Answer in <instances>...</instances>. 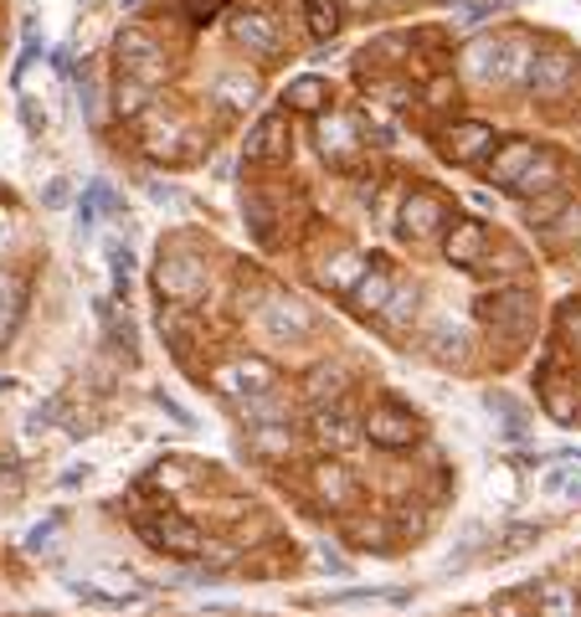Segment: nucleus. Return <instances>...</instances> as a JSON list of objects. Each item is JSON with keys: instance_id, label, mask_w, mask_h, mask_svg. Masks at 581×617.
<instances>
[{"instance_id": "obj_32", "label": "nucleus", "mask_w": 581, "mask_h": 617, "mask_svg": "<svg viewBox=\"0 0 581 617\" xmlns=\"http://www.w3.org/2000/svg\"><path fill=\"white\" fill-rule=\"evenodd\" d=\"M432 355H438V361H464L468 335L464 329H438V335H432Z\"/></svg>"}, {"instance_id": "obj_7", "label": "nucleus", "mask_w": 581, "mask_h": 617, "mask_svg": "<svg viewBox=\"0 0 581 617\" xmlns=\"http://www.w3.org/2000/svg\"><path fill=\"white\" fill-rule=\"evenodd\" d=\"M489 144H494V129H489L484 118H464V124H453L443 135V154L453 165H479Z\"/></svg>"}, {"instance_id": "obj_38", "label": "nucleus", "mask_w": 581, "mask_h": 617, "mask_svg": "<svg viewBox=\"0 0 581 617\" xmlns=\"http://www.w3.org/2000/svg\"><path fill=\"white\" fill-rule=\"evenodd\" d=\"M109 263H114V284H118V293H129V278H135V257H129V248H114L109 252Z\"/></svg>"}, {"instance_id": "obj_21", "label": "nucleus", "mask_w": 581, "mask_h": 617, "mask_svg": "<svg viewBox=\"0 0 581 617\" xmlns=\"http://www.w3.org/2000/svg\"><path fill=\"white\" fill-rule=\"evenodd\" d=\"M464 73L473 83H500V37H479L464 47Z\"/></svg>"}, {"instance_id": "obj_40", "label": "nucleus", "mask_w": 581, "mask_h": 617, "mask_svg": "<svg viewBox=\"0 0 581 617\" xmlns=\"http://www.w3.org/2000/svg\"><path fill=\"white\" fill-rule=\"evenodd\" d=\"M222 5H227V0H186V11H191V16H216Z\"/></svg>"}, {"instance_id": "obj_31", "label": "nucleus", "mask_w": 581, "mask_h": 617, "mask_svg": "<svg viewBox=\"0 0 581 617\" xmlns=\"http://www.w3.org/2000/svg\"><path fill=\"white\" fill-rule=\"evenodd\" d=\"M150 93H155V88H144V83H135V77H118V93H114L118 103H114V109L124 118H135L139 109H144V98H150Z\"/></svg>"}, {"instance_id": "obj_39", "label": "nucleus", "mask_w": 581, "mask_h": 617, "mask_svg": "<svg viewBox=\"0 0 581 617\" xmlns=\"http://www.w3.org/2000/svg\"><path fill=\"white\" fill-rule=\"evenodd\" d=\"M447 93H453V83H447V77H438V83L427 88V103H432V109H443V103H447Z\"/></svg>"}, {"instance_id": "obj_26", "label": "nucleus", "mask_w": 581, "mask_h": 617, "mask_svg": "<svg viewBox=\"0 0 581 617\" xmlns=\"http://www.w3.org/2000/svg\"><path fill=\"white\" fill-rule=\"evenodd\" d=\"M361 273H366V263H361L355 252H340L334 263H325V268H319V284H325V289H334V293H350Z\"/></svg>"}, {"instance_id": "obj_14", "label": "nucleus", "mask_w": 581, "mask_h": 617, "mask_svg": "<svg viewBox=\"0 0 581 617\" xmlns=\"http://www.w3.org/2000/svg\"><path fill=\"white\" fill-rule=\"evenodd\" d=\"M319 150H325V160H350V154L361 150V124L350 114L319 118Z\"/></svg>"}, {"instance_id": "obj_25", "label": "nucleus", "mask_w": 581, "mask_h": 617, "mask_svg": "<svg viewBox=\"0 0 581 617\" xmlns=\"http://www.w3.org/2000/svg\"><path fill=\"white\" fill-rule=\"evenodd\" d=\"M248 443L257 453H268V458H283V453H293V432H289V423H252Z\"/></svg>"}, {"instance_id": "obj_6", "label": "nucleus", "mask_w": 581, "mask_h": 617, "mask_svg": "<svg viewBox=\"0 0 581 617\" xmlns=\"http://www.w3.org/2000/svg\"><path fill=\"white\" fill-rule=\"evenodd\" d=\"M571 77H577V58H566V52H541V58L530 62V77H525V88L535 98H561L571 88Z\"/></svg>"}, {"instance_id": "obj_28", "label": "nucleus", "mask_w": 581, "mask_h": 617, "mask_svg": "<svg viewBox=\"0 0 581 617\" xmlns=\"http://www.w3.org/2000/svg\"><path fill=\"white\" fill-rule=\"evenodd\" d=\"M21 304H26V284H21L16 273H0V340L11 335V325H16Z\"/></svg>"}, {"instance_id": "obj_35", "label": "nucleus", "mask_w": 581, "mask_h": 617, "mask_svg": "<svg viewBox=\"0 0 581 617\" xmlns=\"http://www.w3.org/2000/svg\"><path fill=\"white\" fill-rule=\"evenodd\" d=\"M407 314H417V293H391L387 304H381V325H402V319H407Z\"/></svg>"}, {"instance_id": "obj_37", "label": "nucleus", "mask_w": 581, "mask_h": 617, "mask_svg": "<svg viewBox=\"0 0 581 617\" xmlns=\"http://www.w3.org/2000/svg\"><path fill=\"white\" fill-rule=\"evenodd\" d=\"M350 540H355V545H387V525L381 520H355L350 525Z\"/></svg>"}, {"instance_id": "obj_2", "label": "nucleus", "mask_w": 581, "mask_h": 617, "mask_svg": "<svg viewBox=\"0 0 581 617\" xmlns=\"http://www.w3.org/2000/svg\"><path fill=\"white\" fill-rule=\"evenodd\" d=\"M216 386L232 396V402H248V396H268L278 391V366L268 361H257V355H237L227 366L216 370Z\"/></svg>"}, {"instance_id": "obj_27", "label": "nucleus", "mask_w": 581, "mask_h": 617, "mask_svg": "<svg viewBox=\"0 0 581 617\" xmlns=\"http://www.w3.org/2000/svg\"><path fill=\"white\" fill-rule=\"evenodd\" d=\"M345 386H350V366H340V361H334V366H319V370H314L310 381H304V391H310L314 402H334V396H340Z\"/></svg>"}, {"instance_id": "obj_12", "label": "nucleus", "mask_w": 581, "mask_h": 617, "mask_svg": "<svg viewBox=\"0 0 581 617\" xmlns=\"http://www.w3.org/2000/svg\"><path fill=\"white\" fill-rule=\"evenodd\" d=\"M438 227H447V206L438 201V196L412 191V196H407V206H402V231L422 242V237H432Z\"/></svg>"}, {"instance_id": "obj_41", "label": "nucleus", "mask_w": 581, "mask_h": 617, "mask_svg": "<svg viewBox=\"0 0 581 617\" xmlns=\"http://www.w3.org/2000/svg\"><path fill=\"white\" fill-rule=\"evenodd\" d=\"M47 206H67V180H52V186H47Z\"/></svg>"}, {"instance_id": "obj_9", "label": "nucleus", "mask_w": 581, "mask_h": 617, "mask_svg": "<svg viewBox=\"0 0 581 617\" xmlns=\"http://www.w3.org/2000/svg\"><path fill=\"white\" fill-rule=\"evenodd\" d=\"M489 252V231L484 222H453L443 237V257L453 263V268H473L479 257Z\"/></svg>"}, {"instance_id": "obj_8", "label": "nucleus", "mask_w": 581, "mask_h": 617, "mask_svg": "<svg viewBox=\"0 0 581 617\" xmlns=\"http://www.w3.org/2000/svg\"><path fill=\"white\" fill-rule=\"evenodd\" d=\"M484 319L500 335H509V340H520L525 329H530V293L525 289H504V293H494L484 304Z\"/></svg>"}, {"instance_id": "obj_34", "label": "nucleus", "mask_w": 581, "mask_h": 617, "mask_svg": "<svg viewBox=\"0 0 581 617\" xmlns=\"http://www.w3.org/2000/svg\"><path fill=\"white\" fill-rule=\"evenodd\" d=\"M484 406H489V412H500V417H504V427H509L504 438H525V412H520V406H515V402H504V396H494V391H489V396H484Z\"/></svg>"}, {"instance_id": "obj_42", "label": "nucleus", "mask_w": 581, "mask_h": 617, "mask_svg": "<svg viewBox=\"0 0 581 617\" xmlns=\"http://www.w3.org/2000/svg\"><path fill=\"white\" fill-rule=\"evenodd\" d=\"M494 617H535V613H525L520 602H500V607H494Z\"/></svg>"}, {"instance_id": "obj_11", "label": "nucleus", "mask_w": 581, "mask_h": 617, "mask_svg": "<svg viewBox=\"0 0 581 617\" xmlns=\"http://www.w3.org/2000/svg\"><path fill=\"white\" fill-rule=\"evenodd\" d=\"M232 37H237V47H248L252 58H278V52H283L278 26H273L268 16H252V11H242V16L232 21Z\"/></svg>"}, {"instance_id": "obj_43", "label": "nucleus", "mask_w": 581, "mask_h": 617, "mask_svg": "<svg viewBox=\"0 0 581 617\" xmlns=\"http://www.w3.org/2000/svg\"><path fill=\"white\" fill-rule=\"evenodd\" d=\"M340 5H345V11H370L376 0H340Z\"/></svg>"}, {"instance_id": "obj_24", "label": "nucleus", "mask_w": 581, "mask_h": 617, "mask_svg": "<svg viewBox=\"0 0 581 617\" xmlns=\"http://www.w3.org/2000/svg\"><path fill=\"white\" fill-rule=\"evenodd\" d=\"M216 103H227V109H252V98H257V77L248 73H222L212 88Z\"/></svg>"}, {"instance_id": "obj_18", "label": "nucleus", "mask_w": 581, "mask_h": 617, "mask_svg": "<svg viewBox=\"0 0 581 617\" xmlns=\"http://www.w3.org/2000/svg\"><path fill=\"white\" fill-rule=\"evenodd\" d=\"M355 314H381V304L391 299V273L387 268H366L355 278V289L345 293Z\"/></svg>"}, {"instance_id": "obj_19", "label": "nucleus", "mask_w": 581, "mask_h": 617, "mask_svg": "<svg viewBox=\"0 0 581 617\" xmlns=\"http://www.w3.org/2000/svg\"><path fill=\"white\" fill-rule=\"evenodd\" d=\"M556 180H561V160L551 150H535V160L525 165V175L509 186V191H520V196H541V191H556Z\"/></svg>"}, {"instance_id": "obj_22", "label": "nucleus", "mask_w": 581, "mask_h": 617, "mask_svg": "<svg viewBox=\"0 0 581 617\" xmlns=\"http://www.w3.org/2000/svg\"><path fill=\"white\" fill-rule=\"evenodd\" d=\"M283 103L289 109H299V114H325L330 109V83L325 77H293L289 83V93H283Z\"/></svg>"}, {"instance_id": "obj_15", "label": "nucleus", "mask_w": 581, "mask_h": 617, "mask_svg": "<svg viewBox=\"0 0 581 617\" xmlns=\"http://www.w3.org/2000/svg\"><path fill=\"white\" fill-rule=\"evenodd\" d=\"M530 160H535V144H530V139H509V144H504V150L489 160V171H484L489 186H504V191H509V186L525 175V165H530Z\"/></svg>"}, {"instance_id": "obj_10", "label": "nucleus", "mask_w": 581, "mask_h": 617, "mask_svg": "<svg viewBox=\"0 0 581 617\" xmlns=\"http://www.w3.org/2000/svg\"><path fill=\"white\" fill-rule=\"evenodd\" d=\"M263 325H268L273 340H310L314 335V314L299 299H273L263 308Z\"/></svg>"}, {"instance_id": "obj_23", "label": "nucleus", "mask_w": 581, "mask_h": 617, "mask_svg": "<svg viewBox=\"0 0 581 617\" xmlns=\"http://www.w3.org/2000/svg\"><path fill=\"white\" fill-rule=\"evenodd\" d=\"M541 402H545V412H551L556 423H577V417H581V391L571 381H551V376H545V381H541Z\"/></svg>"}, {"instance_id": "obj_4", "label": "nucleus", "mask_w": 581, "mask_h": 617, "mask_svg": "<svg viewBox=\"0 0 581 617\" xmlns=\"http://www.w3.org/2000/svg\"><path fill=\"white\" fill-rule=\"evenodd\" d=\"M135 530L144 536V545H155L165 556H201V551H206V536H201L191 520H180V515H165V520L139 515Z\"/></svg>"}, {"instance_id": "obj_30", "label": "nucleus", "mask_w": 581, "mask_h": 617, "mask_svg": "<svg viewBox=\"0 0 581 617\" xmlns=\"http://www.w3.org/2000/svg\"><path fill=\"white\" fill-rule=\"evenodd\" d=\"M566 212V196L561 191H541V196H530V206H525V222L530 227H551L556 216Z\"/></svg>"}, {"instance_id": "obj_3", "label": "nucleus", "mask_w": 581, "mask_h": 617, "mask_svg": "<svg viewBox=\"0 0 581 617\" xmlns=\"http://www.w3.org/2000/svg\"><path fill=\"white\" fill-rule=\"evenodd\" d=\"M361 432H366L376 448H412L417 438H422V423L412 417L407 406L396 402H376L366 412V423H361Z\"/></svg>"}, {"instance_id": "obj_44", "label": "nucleus", "mask_w": 581, "mask_h": 617, "mask_svg": "<svg viewBox=\"0 0 581 617\" xmlns=\"http://www.w3.org/2000/svg\"><path fill=\"white\" fill-rule=\"evenodd\" d=\"M577 494H581V489H577Z\"/></svg>"}, {"instance_id": "obj_17", "label": "nucleus", "mask_w": 581, "mask_h": 617, "mask_svg": "<svg viewBox=\"0 0 581 617\" xmlns=\"http://www.w3.org/2000/svg\"><path fill=\"white\" fill-rule=\"evenodd\" d=\"M310 427H314V438H319V448H334V453L361 438V423H355L350 412H340V406H334V412H325V406H319Z\"/></svg>"}, {"instance_id": "obj_16", "label": "nucleus", "mask_w": 581, "mask_h": 617, "mask_svg": "<svg viewBox=\"0 0 581 617\" xmlns=\"http://www.w3.org/2000/svg\"><path fill=\"white\" fill-rule=\"evenodd\" d=\"M283 154H289V118L268 114L248 135V160H283Z\"/></svg>"}, {"instance_id": "obj_13", "label": "nucleus", "mask_w": 581, "mask_h": 617, "mask_svg": "<svg viewBox=\"0 0 581 617\" xmlns=\"http://www.w3.org/2000/svg\"><path fill=\"white\" fill-rule=\"evenodd\" d=\"M314 494H319V504H330V509H350V504H355V494H361V489H355V479H350L345 468H340V463H314Z\"/></svg>"}, {"instance_id": "obj_1", "label": "nucleus", "mask_w": 581, "mask_h": 617, "mask_svg": "<svg viewBox=\"0 0 581 617\" xmlns=\"http://www.w3.org/2000/svg\"><path fill=\"white\" fill-rule=\"evenodd\" d=\"M155 289L175 304H195L201 293H206V268H201V257L186 248L175 252H160V268H155Z\"/></svg>"}, {"instance_id": "obj_5", "label": "nucleus", "mask_w": 581, "mask_h": 617, "mask_svg": "<svg viewBox=\"0 0 581 617\" xmlns=\"http://www.w3.org/2000/svg\"><path fill=\"white\" fill-rule=\"evenodd\" d=\"M118 62H124V77H135L144 88H155L160 77H165V67H170L165 52H160L144 32H124V37H118Z\"/></svg>"}, {"instance_id": "obj_36", "label": "nucleus", "mask_w": 581, "mask_h": 617, "mask_svg": "<svg viewBox=\"0 0 581 617\" xmlns=\"http://www.w3.org/2000/svg\"><path fill=\"white\" fill-rule=\"evenodd\" d=\"M535 540H541V530H535V525H515V530H504L500 556H515V551H525V545H535Z\"/></svg>"}, {"instance_id": "obj_20", "label": "nucleus", "mask_w": 581, "mask_h": 617, "mask_svg": "<svg viewBox=\"0 0 581 617\" xmlns=\"http://www.w3.org/2000/svg\"><path fill=\"white\" fill-rule=\"evenodd\" d=\"M530 62H535L530 37H520V32L500 37V83H525V77H530Z\"/></svg>"}, {"instance_id": "obj_29", "label": "nucleus", "mask_w": 581, "mask_h": 617, "mask_svg": "<svg viewBox=\"0 0 581 617\" xmlns=\"http://www.w3.org/2000/svg\"><path fill=\"white\" fill-rule=\"evenodd\" d=\"M304 21L314 37H334L340 32V0H304Z\"/></svg>"}, {"instance_id": "obj_33", "label": "nucleus", "mask_w": 581, "mask_h": 617, "mask_svg": "<svg viewBox=\"0 0 581 617\" xmlns=\"http://www.w3.org/2000/svg\"><path fill=\"white\" fill-rule=\"evenodd\" d=\"M541 617H581L577 592H566V587H551V592L541 597Z\"/></svg>"}]
</instances>
